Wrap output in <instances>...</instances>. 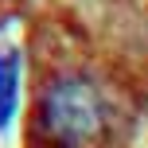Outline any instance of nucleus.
Returning a JSON list of instances; mask_svg holds the SVG:
<instances>
[{
  "label": "nucleus",
  "instance_id": "2",
  "mask_svg": "<svg viewBox=\"0 0 148 148\" xmlns=\"http://www.w3.org/2000/svg\"><path fill=\"white\" fill-rule=\"evenodd\" d=\"M20 51H0V129L12 125L20 105Z\"/></svg>",
  "mask_w": 148,
  "mask_h": 148
},
{
  "label": "nucleus",
  "instance_id": "1",
  "mask_svg": "<svg viewBox=\"0 0 148 148\" xmlns=\"http://www.w3.org/2000/svg\"><path fill=\"white\" fill-rule=\"evenodd\" d=\"M105 125V101L82 74H62L39 97V129L55 148H82Z\"/></svg>",
  "mask_w": 148,
  "mask_h": 148
}]
</instances>
